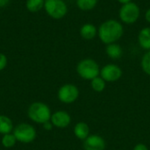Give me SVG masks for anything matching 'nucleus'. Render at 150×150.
Here are the masks:
<instances>
[{
	"instance_id": "nucleus-5",
	"label": "nucleus",
	"mask_w": 150,
	"mask_h": 150,
	"mask_svg": "<svg viewBox=\"0 0 150 150\" xmlns=\"http://www.w3.org/2000/svg\"><path fill=\"white\" fill-rule=\"evenodd\" d=\"M44 9L54 19L62 18L68 12V6L63 0H45Z\"/></svg>"
},
{
	"instance_id": "nucleus-11",
	"label": "nucleus",
	"mask_w": 150,
	"mask_h": 150,
	"mask_svg": "<svg viewBox=\"0 0 150 150\" xmlns=\"http://www.w3.org/2000/svg\"><path fill=\"white\" fill-rule=\"evenodd\" d=\"M138 42L140 47L147 51L150 50V27L142 28L138 35Z\"/></svg>"
},
{
	"instance_id": "nucleus-10",
	"label": "nucleus",
	"mask_w": 150,
	"mask_h": 150,
	"mask_svg": "<svg viewBox=\"0 0 150 150\" xmlns=\"http://www.w3.org/2000/svg\"><path fill=\"white\" fill-rule=\"evenodd\" d=\"M71 121L70 115L64 111H58L52 114L51 116V122L54 126L59 128L67 127Z\"/></svg>"
},
{
	"instance_id": "nucleus-14",
	"label": "nucleus",
	"mask_w": 150,
	"mask_h": 150,
	"mask_svg": "<svg viewBox=\"0 0 150 150\" xmlns=\"http://www.w3.org/2000/svg\"><path fill=\"white\" fill-rule=\"evenodd\" d=\"M90 128L85 122H78L74 127V134L79 140H85L89 136Z\"/></svg>"
},
{
	"instance_id": "nucleus-21",
	"label": "nucleus",
	"mask_w": 150,
	"mask_h": 150,
	"mask_svg": "<svg viewBox=\"0 0 150 150\" xmlns=\"http://www.w3.org/2000/svg\"><path fill=\"white\" fill-rule=\"evenodd\" d=\"M6 65H7V57L4 54L0 53V71L3 70L6 67Z\"/></svg>"
},
{
	"instance_id": "nucleus-8",
	"label": "nucleus",
	"mask_w": 150,
	"mask_h": 150,
	"mask_svg": "<svg viewBox=\"0 0 150 150\" xmlns=\"http://www.w3.org/2000/svg\"><path fill=\"white\" fill-rule=\"evenodd\" d=\"M100 75L105 82H116L122 76V69L116 64H106L100 69Z\"/></svg>"
},
{
	"instance_id": "nucleus-25",
	"label": "nucleus",
	"mask_w": 150,
	"mask_h": 150,
	"mask_svg": "<svg viewBox=\"0 0 150 150\" xmlns=\"http://www.w3.org/2000/svg\"><path fill=\"white\" fill-rule=\"evenodd\" d=\"M145 18H146V20L150 23V8L146 11V13H145Z\"/></svg>"
},
{
	"instance_id": "nucleus-18",
	"label": "nucleus",
	"mask_w": 150,
	"mask_h": 150,
	"mask_svg": "<svg viewBox=\"0 0 150 150\" xmlns=\"http://www.w3.org/2000/svg\"><path fill=\"white\" fill-rule=\"evenodd\" d=\"M91 88L95 91L101 92L105 88V81L101 76H97V77H95L94 79L91 80Z\"/></svg>"
},
{
	"instance_id": "nucleus-20",
	"label": "nucleus",
	"mask_w": 150,
	"mask_h": 150,
	"mask_svg": "<svg viewBox=\"0 0 150 150\" xmlns=\"http://www.w3.org/2000/svg\"><path fill=\"white\" fill-rule=\"evenodd\" d=\"M16 141L17 140L13 134H4V137L2 138V144L5 148H11L15 145Z\"/></svg>"
},
{
	"instance_id": "nucleus-15",
	"label": "nucleus",
	"mask_w": 150,
	"mask_h": 150,
	"mask_svg": "<svg viewBox=\"0 0 150 150\" xmlns=\"http://www.w3.org/2000/svg\"><path fill=\"white\" fill-rule=\"evenodd\" d=\"M12 129H13V125L11 119L4 115H0V134H10L12 131Z\"/></svg>"
},
{
	"instance_id": "nucleus-22",
	"label": "nucleus",
	"mask_w": 150,
	"mask_h": 150,
	"mask_svg": "<svg viewBox=\"0 0 150 150\" xmlns=\"http://www.w3.org/2000/svg\"><path fill=\"white\" fill-rule=\"evenodd\" d=\"M134 150H149V149L146 145H144L142 143H139L134 148Z\"/></svg>"
},
{
	"instance_id": "nucleus-9",
	"label": "nucleus",
	"mask_w": 150,
	"mask_h": 150,
	"mask_svg": "<svg viewBox=\"0 0 150 150\" xmlns=\"http://www.w3.org/2000/svg\"><path fill=\"white\" fill-rule=\"evenodd\" d=\"M83 149L84 150H105V142L98 134L89 135L83 142Z\"/></svg>"
},
{
	"instance_id": "nucleus-19",
	"label": "nucleus",
	"mask_w": 150,
	"mask_h": 150,
	"mask_svg": "<svg viewBox=\"0 0 150 150\" xmlns=\"http://www.w3.org/2000/svg\"><path fill=\"white\" fill-rule=\"evenodd\" d=\"M142 69V70L147 74L150 76V50L148 51L142 58L141 62Z\"/></svg>"
},
{
	"instance_id": "nucleus-26",
	"label": "nucleus",
	"mask_w": 150,
	"mask_h": 150,
	"mask_svg": "<svg viewBox=\"0 0 150 150\" xmlns=\"http://www.w3.org/2000/svg\"><path fill=\"white\" fill-rule=\"evenodd\" d=\"M118 2H120L121 4H128V3L132 2V0H118Z\"/></svg>"
},
{
	"instance_id": "nucleus-12",
	"label": "nucleus",
	"mask_w": 150,
	"mask_h": 150,
	"mask_svg": "<svg viewBox=\"0 0 150 150\" xmlns=\"http://www.w3.org/2000/svg\"><path fill=\"white\" fill-rule=\"evenodd\" d=\"M97 34H98V30H97L96 26L92 24L86 23V24L83 25L82 27L80 28V35L84 40H91L94 39L97 36Z\"/></svg>"
},
{
	"instance_id": "nucleus-23",
	"label": "nucleus",
	"mask_w": 150,
	"mask_h": 150,
	"mask_svg": "<svg viewBox=\"0 0 150 150\" xmlns=\"http://www.w3.org/2000/svg\"><path fill=\"white\" fill-rule=\"evenodd\" d=\"M43 126H44V128H45L46 130H51V129H52V127H53V124L50 123L49 121H47V122L44 123Z\"/></svg>"
},
{
	"instance_id": "nucleus-24",
	"label": "nucleus",
	"mask_w": 150,
	"mask_h": 150,
	"mask_svg": "<svg viewBox=\"0 0 150 150\" xmlns=\"http://www.w3.org/2000/svg\"><path fill=\"white\" fill-rule=\"evenodd\" d=\"M10 0H0V8L5 7L9 4Z\"/></svg>"
},
{
	"instance_id": "nucleus-17",
	"label": "nucleus",
	"mask_w": 150,
	"mask_h": 150,
	"mask_svg": "<svg viewBox=\"0 0 150 150\" xmlns=\"http://www.w3.org/2000/svg\"><path fill=\"white\" fill-rule=\"evenodd\" d=\"M98 0H76L77 7L82 11H91L94 9Z\"/></svg>"
},
{
	"instance_id": "nucleus-6",
	"label": "nucleus",
	"mask_w": 150,
	"mask_h": 150,
	"mask_svg": "<svg viewBox=\"0 0 150 150\" xmlns=\"http://www.w3.org/2000/svg\"><path fill=\"white\" fill-rule=\"evenodd\" d=\"M13 135L18 142H20L22 143H29L35 139L36 131L33 126L22 123L14 128Z\"/></svg>"
},
{
	"instance_id": "nucleus-4",
	"label": "nucleus",
	"mask_w": 150,
	"mask_h": 150,
	"mask_svg": "<svg viewBox=\"0 0 150 150\" xmlns=\"http://www.w3.org/2000/svg\"><path fill=\"white\" fill-rule=\"evenodd\" d=\"M141 14L140 7L137 4L130 2L126 4H122L119 11L120 19L125 24H134L135 23Z\"/></svg>"
},
{
	"instance_id": "nucleus-3",
	"label": "nucleus",
	"mask_w": 150,
	"mask_h": 150,
	"mask_svg": "<svg viewBox=\"0 0 150 150\" xmlns=\"http://www.w3.org/2000/svg\"><path fill=\"white\" fill-rule=\"evenodd\" d=\"M51 111L46 104L35 102L28 108V117L36 123L44 124L51 120Z\"/></svg>"
},
{
	"instance_id": "nucleus-16",
	"label": "nucleus",
	"mask_w": 150,
	"mask_h": 150,
	"mask_svg": "<svg viewBox=\"0 0 150 150\" xmlns=\"http://www.w3.org/2000/svg\"><path fill=\"white\" fill-rule=\"evenodd\" d=\"M45 0H27L25 3L26 9L31 12H37L44 8Z\"/></svg>"
},
{
	"instance_id": "nucleus-13",
	"label": "nucleus",
	"mask_w": 150,
	"mask_h": 150,
	"mask_svg": "<svg viewBox=\"0 0 150 150\" xmlns=\"http://www.w3.org/2000/svg\"><path fill=\"white\" fill-rule=\"evenodd\" d=\"M105 53L110 58H112L113 60H117L122 56L123 50H122V47L119 44L112 43V44H108L106 46Z\"/></svg>"
},
{
	"instance_id": "nucleus-1",
	"label": "nucleus",
	"mask_w": 150,
	"mask_h": 150,
	"mask_svg": "<svg viewBox=\"0 0 150 150\" xmlns=\"http://www.w3.org/2000/svg\"><path fill=\"white\" fill-rule=\"evenodd\" d=\"M124 28L122 24L115 19H108L103 22L98 30V35L101 41L106 45L116 43L123 35Z\"/></svg>"
},
{
	"instance_id": "nucleus-7",
	"label": "nucleus",
	"mask_w": 150,
	"mask_h": 150,
	"mask_svg": "<svg viewBox=\"0 0 150 150\" xmlns=\"http://www.w3.org/2000/svg\"><path fill=\"white\" fill-rule=\"evenodd\" d=\"M79 96L78 88L71 83L62 85L58 91V98L65 104H71L75 102Z\"/></svg>"
},
{
	"instance_id": "nucleus-2",
	"label": "nucleus",
	"mask_w": 150,
	"mask_h": 150,
	"mask_svg": "<svg viewBox=\"0 0 150 150\" xmlns=\"http://www.w3.org/2000/svg\"><path fill=\"white\" fill-rule=\"evenodd\" d=\"M77 74L85 80H92L100 74V68L96 61L86 58L80 61L76 66Z\"/></svg>"
}]
</instances>
